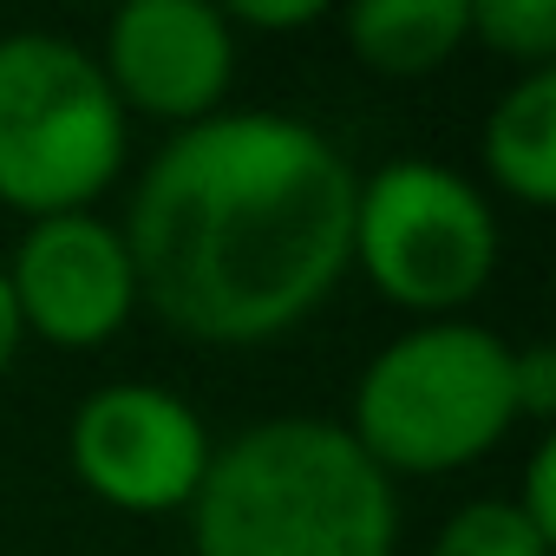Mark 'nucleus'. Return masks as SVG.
Here are the masks:
<instances>
[{
  "label": "nucleus",
  "mask_w": 556,
  "mask_h": 556,
  "mask_svg": "<svg viewBox=\"0 0 556 556\" xmlns=\"http://www.w3.org/2000/svg\"><path fill=\"white\" fill-rule=\"evenodd\" d=\"M361 170L289 112H216L138 170L118 223L138 308L203 348L302 328L348 275Z\"/></svg>",
  "instance_id": "obj_1"
},
{
  "label": "nucleus",
  "mask_w": 556,
  "mask_h": 556,
  "mask_svg": "<svg viewBox=\"0 0 556 556\" xmlns=\"http://www.w3.org/2000/svg\"><path fill=\"white\" fill-rule=\"evenodd\" d=\"M190 556H393L400 484L341 419L275 413L216 445L190 497Z\"/></svg>",
  "instance_id": "obj_2"
},
{
  "label": "nucleus",
  "mask_w": 556,
  "mask_h": 556,
  "mask_svg": "<svg viewBox=\"0 0 556 556\" xmlns=\"http://www.w3.org/2000/svg\"><path fill=\"white\" fill-rule=\"evenodd\" d=\"M510 354L517 341L484 321H413L361 367L341 426L393 484L465 471L491 458L510 426H523Z\"/></svg>",
  "instance_id": "obj_3"
},
{
  "label": "nucleus",
  "mask_w": 556,
  "mask_h": 556,
  "mask_svg": "<svg viewBox=\"0 0 556 556\" xmlns=\"http://www.w3.org/2000/svg\"><path fill=\"white\" fill-rule=\"evenodd\" d=\"M131 157V118L73 34H0V203L14 216L92 210Z\"/></svg>",
  "instance_id": "obj_4"
},
{
  "label": "nucleus",
  "mask_w": 556,
  "mask_h": 556,
  "mask_svg": "<svg viewBox=\"0 0 556 556\" xmlns=\"http://www.w3.org/2000/svg\"><path fill=\"white\" fill-rule=\"evenodd\" d=\"M348 268L419 321H458L497 268V210L471 177L432 157H393L354 190Z\"/></svg>",
  "instance_id": "obj_5"
},
{
  "label": "nucleus",
  "mask_w": 556,
  "mask_h": 556,
  "mask_svg": "<svg viewBox=\"0 0 556 556\" xmlns=\"http://www.w3.org/2000/svg\"><path fill=\"white\" fill-rule=\"evenodd\" d=\"M216 439L203 413L151 380H112L73 406L66 465L79 491L125 517H177L203 491Z\"/></svg>",
  "instance_id": "obj_6"
},
{
  "label": "nucleus",
  "mask_w": 556,
  "mask_h": 556,
  "mask_svg": "<svg viewBox=\"0 0 556 556\" xmlns=\"http://www.w3.org/2000/svg\"><path fill=\"white\" fill-rule=\"evenodd\" d=\"M0 275H8L21 334L66 348V354H92L118 341L138 315V275H131L125 236L118 223L92 210L27 223V236L0 262Z\"/></svg>",
  "instance_id": "obj_7"
},
{
  "label": "nucleus",
  "mask_w": 556,
  "mask_h": 556,
  "mask_svg": "<svg viewBox=\"0 0 556 556\" xmlns=\"http://www.w3.org/2000/svg\"><path fill=\"white\" fill-rule=\"evenodd\" d=\"M99 73L125 118H157V125H203L223 112L236 86V27L210 0H131L105 21L99 40Z\"/></svg>",
  "instance_id": "obj_8"
},
{
  "label": "nucleus",
  "mask_w": 556,
  "mask_h": 556,
  "mask_svg": "<svg viewBox=\"0 0 556 556\" xmlns=\"http://www.w3.org/2000/svg\"><path fill=\"white\" fill-rule=\"evenodd\" d=\"M478 157L510 203L523 210L556 203V73H523L491 99L478 125Z\"/></svg>",
  "instance_id": "obj_9"
},
{
  "label": "nucleus",
  "mask_w": 556,
  "mask_h": 556,
  "mask_svg": "<svg viewBox=\"0 0 556 556\" xmlns=\"http://www.w3.org/2000/svg\"><path fill=\"white\" fill-rule=\"evenodd\" d=\"M348 53L380 79H426L465 47V0H361L341 14Z\"/></svg>",
  "instance_id": "obj_10"
},
{
  "label": "nucleus",
  "mask_w": 556,
  "mask_h": 556,
  "mask_svg": "<svg viewBox=\"0 0 556 556\" xmlns=\"http://www.w3.org/2000/svg\"><path fill=\"white\" fill-rule=\"evenodd\" d=\"M465 40L523 73H556V0H465Z\"/></svg>",
  "instance_id": "obj_11"
},
{
  "label": "nucleus",
  "mask_w": 556,
  "mask_h": 556,
  "mask_svg": "<svg viewBox=\"0 0 556 556\" xmlns=\"http://www.w3.org/2000/svg\"><path fill=\"white\" fill-rule=\"evenodd\" d=\"M426 556H556V543L510 497H471L439 523Z\"/></svg>",
  "instance_id": "obj_12"
},
{
  "label": "nucleus",
  "mask_w": 556,
  "mask_h": 556,
  "mask_svg": "<svg viewBox=\"0 0 556 556\" xmlns=\"http://www.w3.org/2000/svg\"><path fill=\"white\" fill-rule=\"evenodd\" d=\"M223 21L236 34H302L334 21V8L328 0H236V8H223Z\"/></svg>",
  "instance_id": "obj_13"
},
{
  "label": "nucleus",
  "mask_w": 556,
  "mask_h": 556,
  "mask_svg": "<svg viewBox=\"0 0 556 556\" xmlns=\"http://www.w3.org/2000/svg\"><path fill=\"white\" fill-rule=\"evenodd\" d=\"M510 393H517V419H549L556 413V348L530 341L510 354Z\"/></svg>",
  "instance_id": "obj_14"
},
{
  "label": "nucleus",
  "mask_w": 556,
  "mask_h": 556,
  "mask_svg": "<svg viewBox=\"0 0 556 556\" xmlns=\"http://www.w3.org/2000/svg\"><path fill=\"white\" fill-rule=\"evenodd\" d=\"M510 504L556 543V439H536V452L523 458V491Z\"/></svg>",
  "instance_id": "obj_15"
},
{
  "label": "nucleus",
  "mask_w": 556,
  "mask_h": 556,
  "mask_svg": "<svg viewBox=\"0 0 556 556\" xmlns=\"http://www.w3.org/2000/svg\"><path fill=\"white\" fill-rule=\"evenodd\" d=\"M21 315H14V295H8V275H0V374H8L21 361Z\"/></svg>",
  "instance_id": "obj_16"
}]
</instances>
